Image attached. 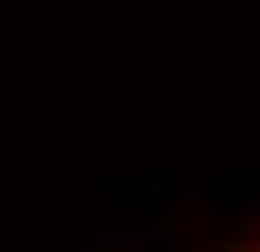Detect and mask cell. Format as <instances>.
<instances>
[{
	"instance_id": "cell-1",
	"label": "cell",
	"mask_w": 260,
	"mask_h": 252,
	"mask_svg": "<svg viewBox=\"0 0 260 252\" xmlns=\"http://www.w3.org/2000/svg\"><path fill=\"white\" fill-rule=\"evenodd\" d=\"M236 252H260V236H252V244H236Z\"/></svg>"
}]
</instances>
